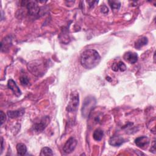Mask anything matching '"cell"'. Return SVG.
<instances>
[{"label":"cell","mask_w":156,"mask_h":156,"mask_svg":"<svg viewBox=\"0 0 156 156\" xmlns=\"http://www.w3.org/2000/svg\"><path fill=\"white\" fill-rule=\"evenodd\" d=\"M101 61V56L94 49H87L83 51L80 55V63L87 69L96 67Z\"/></svg>","instance_id":"6da1fadb"},{"label":"cell","mask_w":156,"mask_h":156,"mask_svg":"<svg viewBox=\"0 0 156 156\" xmlns=\"http://www.w3.org/2000/svg\"><path fill=\"white\" fill-rule=\"evenodd\" d=\"M27 68L32 74L40 76L44 74L47 69V62L41 60L32 61L28 63Z\"/></svg>","instance_id":"7a4b0ae2"},{"label":"cell","mask_w":156,"mask_h":156,"mask_svg":"<svg viewBox=\"0 0 156 156\" xmlns=\"http://www.w3.org/2000/svg\"><path fill=\"white\" fill-rule=\"evenodd\" d=\"M96 103V100L93 96H88L85 98L81 109L82 115L83 118H87L89 116V115L95 106Z\"/></svg>","instance_id":"3957f363"},{"label":"cell","mask_w":156,"mask_h":156,"mask_svg":"<svg viewBox=\"0 0 156 156\" xmlns=\"http://www.w3.org/2000/svg\"><path fill=\"white\" fill-rule=\"evenodd\" d=\"M79 102V93L77 91L72 92L70 94L69 101L66 106V110L68 112H74L78 107Z\"/></svg>","instance_id":"277c9868"},{"label":"cell","mask_w":156,"mask_h":156,"mask_svg":"<svg viewBox=\"0 0 156 156\" xmlns=\"http://www.w3.org/2000/svg\"><path fill=\"white\" fill-rule=\"evenodd\" d=\"M27 7L28 13L30 15H36L39 13L40 7L36 1H23Z\"/></svg>","instance_id":"5b68a950"},{"label":"cell","mask_w":156,"mask_h":156,"mask_svg":"<svg viewBox=\"0 0 156 156\" xmlns=\"http://www.w3.org/2000/svg\"><path fill=\"white\" fill-rule=\"evenodd\" d=\"M77 144V140L71 137L69 138L66 142L65 143L64 146H63V151L66 154H70L76 148Z\"/></svg>","instance_id":"8992f818"},{"label":"cell","mask_w":156,"mask_h":156,"mask_svg":"<svg viewBox=\"0 0 156 156\" xmlns=\"http://www.w3.org/2000/svg\"><path fill=\"white\" fill-rule=\"evenodd\" d=\"M49 121V119L48 116L42 118L39 121L34 123L33 126L34 130L37 132H40L43 131L48 125Z\"/></svg>","instance_id":"52a82bcc"},{"label":"cell","mask_w":156,"mask_h":156,"mask_svg":"<svg viewBox=\"0 0 156 156\" xmlns=\"http://www.w3.org/2000/svg\"><path fill=\"white\" fill-rule=\"evenodd\" d=\"M135 143L138 147L142 149H145L149 144V140L146 136H141L136 138L135 140Z\"/></svg>","instance_id":"ba28073f"},{"label":"cell","mask_w":156,"mask_h":156,"mask_svg":"<svg viewBox=\"0 0 156 156\" xmlns=\"http://www.w3.org/2000/svg\"><path fill=\"white\" fill-rule=\"evenodd\" d=\"M7 87L9 89H10L13 91V93H14V94L16 96L20 97L21 95V91L20 89L19 88V87L16 85V82L13 80L9 79L8 80Z\"/></svg>","instance_id":"9c48e42d"},{"label":"cell","mask_w":156,"mask_h":156,"mask_svg":"<svg viewBox=\"0 0 156 156\" xmlns=\"http://www.w3.org/2000/svg\"><path fill=\"white\" fill-rule=\"evenodd\" d=\"M123 58L125 60L129 62L130 63L133 64L137 62L138 57V55L136 53L131 52V51H129V52H126L124 54Z\"/></svg>","instance_id":"30bf717a"},{"label":"cell","mask_w":156,"mask_h":156,"mask_svg":"<svg viewBox=\"0 0 156 156\" xmlns=\"http://www.w3.org/2000/svg\"><path fill=\"white\" fill-rule=\"evenodd\" d=\"M125 142V140L119 136H112L109 141L108 143L111 146H119L122 144H123Z\"/></svg>","instance_id":"8fae6325"},{"label":"cell","mask_w":156,"mask_h":156,"mask_svg":"<svg viewBox=\"0 0 156 156\" xmlns=\"http://www.w3.org/2000/svg\"><path fill=\"white\" fill-rule=\"evenodd\" d=\"M24 113V109L20 108L16 110H10L7 112V115L10 118H16L21 116Z\"/></svg>","instance_id":"7c38bea8"},{"label":"cell","mask_w":156,"mask_h":156,"mask_svg":"<svg viewBox=\"0 0 156 156\" xmlns=\"http://www.w3.org/2000/svg\"><path fill=\"white\" fill-rule=\"evenodd\" d=\"M147 43H148L147 38L146 37H141L135 42V48L137 49H140L142 47L146 45Z\"/></svg>","instance_id":"4fadbf2b"},{"label":"cell","mask_w":156,"mask_h":156,"mask_svg":"<svg viewBox=\"0 0 156 156\" xmlns=\"http://www.w3.org/2000/svg\"><path fill=\"white\" fill-rule=\"evenodd\" d=\"M112 69L114 71H124L126 69V66L122 62L119 61L118 62L114 63L112 65Z\"/></svg>","instance_id":"5bb4252c"},{"label":"cell","mask_w":156,"mask_h":156,"mask_svg":"<svg viewBox=\"0 0 156 156\" xmlns=\"http://www.w3.org/2000/svg\"><path fill=\"white\" fill-rule=\"evenodd\" d=\"M16 151L17 153L20 155H24L27 152L26 146L22 143H18L16 145Z\"/></svg>","instance_id":"9a60e30c"},{"label":"cell","mask_w":156,"mask_h":156,"mask_svg":"<svg viewBox=\"0 0 156 156\" xmlns=\"http://www.w3.org/2000/svg\"><path fill=\"white\" fill-rule=\"evenodd\" d=\"M104 136V132L103 131L100 129H96L93 134V137L94 140L96 141H101Z\"/></svg>","instance_id":"2e32d148"},{"label":"cell","mask_w":156,"mask_h":156,"mask_svg":"<svg viewBox=\"0 0 156 156\" xmlns=\"http://www.w3.org/2000/svg\"><path fill=\"white\" fill-rule=\"evenodd\" d=\"M108 2L112 9L118 10L121 7V2L118 1H108Z\"/></svg>","instance_id":"e0dca14e"},{"label":"cell","mask_w":156,"mask_h":156,"mask_svg":"<svg viewBox=\"0 0 156 156\" xmlns=\"http://www.w3.org/2000/svg\"><path fill=\"white\" fill-rule=\"evenodd\" d=\"M40 155H52L53 153L52 150L48 147H44L41 149L40 154Z\"/></svg>","instance_id":"ac0fdd59"},{"label":"cell","mask_w":156,"mask_h":156,"mask_svg":"<svg viewBox=\"0 0 156 156\" xmlns=\"http://www.w3.org/2000/svg\"><path fill=\"white\" fill-rule=\"evenodd\" d=\"M20 80L21 84L24 86H26L29 83V80L27 77L26 76H22L20 78Z\"/></svg>","instance_id":"d6986e66"},{"label":"cell","mask_w":156,"mask_h":156,"mask_svg":"<svg viewBox=\"0 0 156 156\" xmlns=\"http://www.w3.org/2000/svg\"><path fill=\"white\" fill-rule=\"evenodd\" d=\"M5 119H6V116L5 113L2 111H1V126L5 121Z\"/></svg>","instance_id":"ffe728a7"},{"label":"cell","mask_w":156,"mask_h":156,"mask_svg":"<svg viewBox=\"0 0 156 156\" xmlns=\"http://www.w3.org/2000/svg\"><path fill=\"white\" fill-rule=\"evenodd\" d=\"M101 11L104 13H107L108 12V9L106 5H103L101 7Z\"/></svg>","instance_id":"44dd1931"},{"label":"cell","mask_w":156,"mask_h":156,"mask_svg":"<svg viewBox=\"0 0 156 156\" xmlns=\"http://www.w3.org/2000/svg\"><path fill=\"white\" fill-rule=\"evenodd\" d=\"M150 151L151 152H152L153 154H155V141H154V142H153V143H152V146H151V149H150Z\"/></svg>","instance_id":"7402d4cb"},{"label":"cell","mask_w":156,"mask_h":156,"mask_svg":"<svg viewBox=\"0 0 156 156\" xmlns=\"http://www.w3.org/2000/svg\"><path fill=\"white\" fill-rule=\"evenodd\" d=\"M87 2L89 4V6L90 7H93L94 5V3H98V1H87Z\"/></svg>","instance_id":"603a6c76"},{"label":"cell","mask_w":156,"mask_h":156,"mask_svg":"<svg viewBox=\"0 0 156 156\" xmlns=\"http://www.w3.org/2000/svg\"><path fill=\"white\" fill-rule=\"evenodd\" d=\"M3 143H4V140H3L2 137H1V153L2 152V151H3V149H4Z\"/></svg>","instance_id":"cb8c5ba5"}]
</instances>
